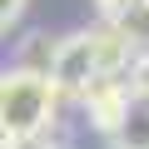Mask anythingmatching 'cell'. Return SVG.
Listing matches in <instances>:
<instances>
[{"mask_svg":"<svg viewBox=\"0 0 149 149\" xmlns=\"http://www.w3.org/2000/svg\"><path fill=\"white\" fill-rule=\"evenodd\" d=\"M45 74H50V85H55L60 100H80V95L100 80V65H95V35H90V30L65 35V40L50 50Z\"/></svg>","mask_w":149,"mask_h":149,"instance_id":"obj_2","label":"cell"},{"mask_svg":"<svg viewBox=\"0 0 149 149\" xmlns=\"http://www.w3.org/2000/svg\"><path fill=\"white\" fill-rule=\"evenodd\" d=\"M119 30H124L139 50H149V0H134V5L119 15Z\"/></svg>","mask_w":149,"mask_h":149,"instance_id":"obj_5","label":"cell"},{"mask_svg":"<svg viewBox=\"0 0 149 149\" xmlns=\"http://www.w3.org/2000/svg\"><path fill=\"white\" fill-rule=\"evenodd\" d=\"M90 35H95V65H100V74H124V65L134 60L139 45H134L119 25H104V20H100Z\"/></svg>","mask_w":149,"mask_h":149,"instance_id":"obj_4","label":"cell"},{"mask_svg":"<svg viewBox=\"0 0 149 149\" xmlns=\"http://www.w3.org/2000/svg\"><path fill=\"white\" fill-rule=\"evenodd\" d=\"M55 85H50V74L45 70H5L0 74V129L5 134H30V129H45L55 119Z\"/></svg>","mask_w":149,"mask_h":149,"instance_id":"obj_1","label":"cell"},{"mask_svg":"<svg viewBox=\"0 0 149 149\" xmlns=\"http://www.w3.org/2000/svg\"><path fill=\"white\" fill-rule=\"evenodd\" d=\"M80 104H85V114H90V124L100 129V134H109V139H119V129H124V119H129V90H124V80L119 74H100V80L80 95Z\"/></svg>","mask_w":149,"mask_h":149,"instance_id":"obj_3","label":"cell"},{"mask_svg":"<svg viewBox=\"0 0 149 149\" xmlns=\"http://www.w3.org/2000/svg\"><path fill=\"white\" fill-rule=\"evenodd\" d=\"M25 5H30V0H0V35H5V30L25 15Z\"/></svg>","mask_w":149,"mask_h":149,"instance_id":"obj_8","label":"cell"},{"mask_svg":"<svg viewBox=\"0 0 149 149\" xmlns=\"http://www.w3.org/2000/svg\"><path fill=\"white\" fill-rule=\"evenodd\" d=\"M134 5V0H95V10H100V20L104 25H119V15Z\"/></svg>","mask_w":149,"mask_h":149,"instance_id":"obj_7","label":"cell"},{"mask_svg":"<svg viewBox=\"0 0 149 149\" xmlns=\"http://www.w3.org/2000/svg\"><path fill=\"white\" fill-rule=\"evenodd\" d=\"M10 149H60L45 129H30V134H10Z\"/></svg>","mask_w":149,"mask_h":149,"instance_id":"obj_6","label":"cell"},{"mask_svg":"<svg viewBox=\"0 0 149 149\" xmlns=\"http://www.w3.org/2000/svg\"><path fill=\"white\" fill-rule=\"evenodd\" d=\"M0 149H10V134H5V129H0Z\"/></svg>","mask_w":149,"mask_h":149,"instance_id":"obj_9","label":"cell"}]
</instances>
